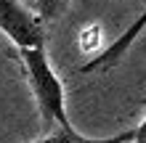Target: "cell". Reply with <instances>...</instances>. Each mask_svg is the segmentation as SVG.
Listing matches in <instances>:
<instances>
[{
    "instance_id": "6da1fadb",
    "label": "cell",
    "mask_w": 146,
    "mask_h": 143,
    "mask_svg": "<svg viewBox=\"0 0 146 143\" xmlns=\"http://www.w3.org/2000/svg\"><path fill=\"white\" fill-rule=\"evenodd\" d=\"M19 58H21V66H24V74H27L29 93L35 98V103H37L40 119L45 122V127H53V125L66 127V125H72L69 114H66L64 82L56 74V69L50 66L45 45L19 48Z\"/></svg>"
},
{
    "instance_id": "7a4b0ae2",
    "label": "cell",
    "mask_w": 146,
    "mask_h": 143,
    "mask_svg": "<svg viewBox=\"0 0 146 143\" xmlns=\"http://www.w3.org/2000/svg\"><path fill=\"white\" fill-rule=\"evenodd\" d=\"M0 32L16 48L45 45V21L21 0H0Z\"/></svg>"
},
{
    "instance_id": "3957f363",
    "label": "cell",
    "mask_w": 146,
    "mask_h": 143,
    "mask_svg": "<svg viewBox=\"0 0 146 143\" xmlns=\"http://www.w3.org/2000/svg\"><path fill=\"white\" fill-rule=\"evenodd\" d=\"M143 29H146V11H143L117 40H111V43L101 50L98 56H93L90 61H85V64L80 66V72H106V69H114V66L122 61V56L133 48V43L141 37Z\"/></svg>"
},
{
    "instance_id": "277c9868",
    "label": "cell",
    "mask_w": 146,
    "mask_h": 143,
    "mask_svg": "<svg viewBox=\"0 0 146 143\" xmlns=\"http://www.w3.org/2000/svg\"><path fill=\"white\" fill-rule=\"evenodd\" d=\"M133 140V127L130 130H122L117 135H106V138H90V135H82V132L74 130V125H53V130L45 132L42 138L32 140V143H130Z\"/></svg>"
},
{
    "instance_id": "5b68a950",
    "label": "cell",
    "mask_w": 146,
    "mask_h": 143,
    "mask_svg": "<svg viewBox=\"0 0 146 143\" xmlns=\"http://www.w3.org/2000/svg\"><path fill=\"white\" fill-rule=\"evenodd\" d=\"M69 5H72V0H37L35 11L40 13V19L45 24H50V21L61 19V16L69 11Z\"/></svg>"
},
{
    "instance_id": "8992f818",
    "label": "cell",
    "mask_w": 146,
    "mask_h": 143,
    "mask_svg": "<svg viewBox=\"0 0 146 143\" xmlns=\"http://www.w3.org/2000/svg\"><path fill=\"white\" fill-rule=\"evenodd\" d=\"M130 143H146V114H143V119L133 127V140Z\"/></svg>"
}]
</instances>
